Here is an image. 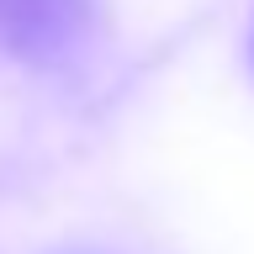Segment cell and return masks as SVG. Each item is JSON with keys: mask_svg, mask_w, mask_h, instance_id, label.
I'll return each instance as SVG.
<instances>
[{"mask_svg": "<svg viewBox=\"0 0 254 254\" xmlns=\"http://www.w3.org/2000/svg\"><path fill=\"white\" fill-rule=\"evenodd\" d=\"M74 254H90V249H74Z\"/></svg>", "mask_w": 254, "mask_h": 254, "instance_id": "obj_2", "label": "cell"}, {"mask_svg": "<svg viewBox=\"0 0 254 254\" xmlns=\"http://www.w3.org/2000/svg\"><path fill=\"white\" fill-rule=\"evenodd\" d=\"M95 27V0H0V48L32 69L79 59Z\"/></svg>", "mask_w": 254, "mask_h": 254, "instance_id": "obj_1", "label": "cell"}]
</instances>
